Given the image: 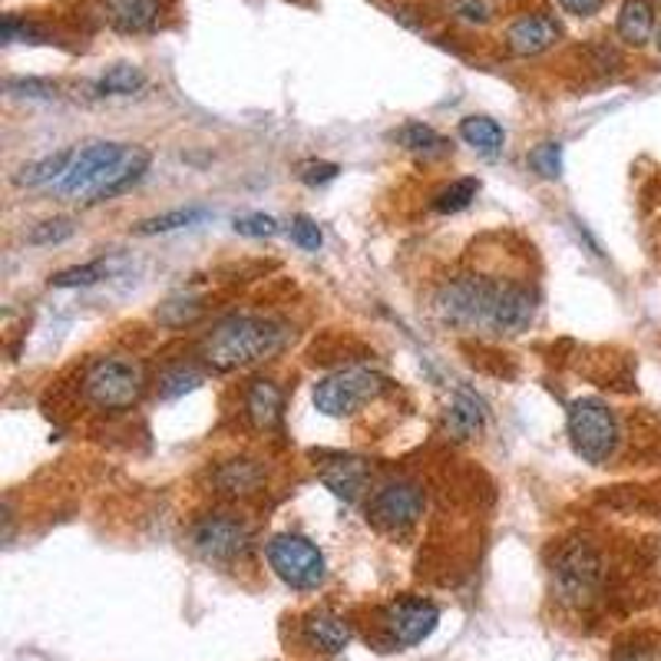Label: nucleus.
I'll return each mask as SVG.
<instances>
[{
    "label": "nucleus",
    "mask_w": 661,
    "mask_h": 661,
    "mask_svg": "<svg viewBox=\"0 0 661 661\" xmlns=\"http://www.w3.org/2000/svg\"><path fill=\"white\" fill-rule=\"evenodd\" d=\"M460 140H464L470 149H477L480 156H500L503 146H506L503 127H500L496 120H490V117H467V120L460 123Z\"/></svg>",
    "instance_id": "obj_22"
},
{
    "label": "nucleus",
    "mask_w": 661,
    "mask_h": 661,
    "mask_svg": "<svg viewBox=\"0 0 661 661\" xmlns=\"http://www.w3.org/2000/svg\"><path fill=\"white\" fill-rule=\"evenodd\" d=\"M268 563L275 569V576L298 589V592H311L327 579V563L324 553L304 536L298 532H278L268 542Z\"/></svg>",
    "instance_id": "obj_5"
},
{
    "label": "nucleus",
    "mask_w": 661,
    "mask_h": 661,
    "mask_svg": "<svg viewBox=\"0 0 661 661\" xmlns=\"http://www.w3.org/2000/svg\"><path fill=\"white\" fill-rule=\"evenodd\" d=\"M454 17L470 24V27H483L493 21V8L486 0H454Z\"/></svg>",
    "instance_id": "obj_36"
},
{
    "label": "nucleus",
    "mask_w": 661,
    "mask_h": 661,
    "mask_svg": "<svg viewBox=\"0 0 661 661\" xmlns=\"http://www.w3.org/2000/svg\"><path fill=\"white\" fill-rule=\"evenodd\" d=\"M563 37V27L553 14L545 11H536V14H522L519 21L509 24L506 31V47L516 53V57H539L545 53L549 47H556Z\"/></svg>",
    "instance_id": "obj_13"
},
{
    "label": "nucleus",
    "mask_w": 661,
    "mask_h": 661,
    "mask_svg": "<svg viewBox=\"0 0 661 661\" xmlns=\"http://www.w3.org/2000/svg\"><path fill=\"white\" fill-rule=\"evenodd\" d=\"M658 53H661V27H658Z\"/></svg>",
    "instance_id": "obj_40"
},
{
    "label": "nucleus",
    "mask_w": 661,
    "mask_h": 661,
    "mask_svg": "<svg viewBox=\"0 0 661 661\" xmlns=\"http://www.w3.org/2000/svg\"><path fill=\"white\" fill-rule=\"evenodd\" d=\"M483 426H486V400L470 387H457L450 407L444 410V433L454 440H473Z\"/></svg>",
    "instance_id": "obj_16"
},
{
    "label": "nucleus",
    "mask_w": 661,
    "mask_h": 661,
    "mask_svg": "<svg viewBox=\"0 0 661 661\" xmlns=\"http://www.w3.org/2000/svg\"><path fill=\"white\" fill-rule=\"evenodd\" d=\"M143 83H146V76H143L140 67H133V63H117V67H109V70L99 76L96 89H99L103 96H133V93L143 89Z\"/></svg>",
    "instance_id": "obj_26"
},
{
    "label": "nucleus",
    "mask_w": 661,
    "mask_h": 661,
    "mask_svg": "<svg viewBox=\"0 0 661 661\" xmlns=\"http://www.w3.org/2000/svg\"><path fill=\"white\" fill-rule=\"evenodd\" d=\"M321 483L335 493L345 503H354L364 496L368 480H371V464L364 457H351V454H327L321 470H317Z\"/></svg>",
    "instance_id": "obj_14"
},
{
    "label": "nucleus",
    "mask_w": 661,
    "mask_h": 661,
    "mask_svg": "<svg viewBox=\"0 0 661 661\" xmlns=\"http://www.w3.org/2000/svg\"><path fill=\"white\" fill-rule=\"evenodd\" d=\"M146 169H149V153H143V149L127 153L123 166H120L113 176H109L99 189H93V199H89V202H109L113 195H123L127 189H133V185L146 176Z\"/></svg>",
    "instance_id": "obj_21"
},
{
    "label": "nucleus",
    "mask_w": 661,
    "mask_h": 661,
    "mask_svg": "<svg viewBox=\"0 0 661 661\" xmlns=\"http://www.w3.org/2000/svg\"><path fill=\"white\" fill-rule=\"evenodd\" d=\"M127 159V146L120 143H89L86 149H80L70 163V169L63 172V179L57 182V192L73 195L83 189H99L109 176H113Z\"/></svg>",
    "instance_id": "obj_11"
},
{
    "label": "nucleus",
    "mask_w": 661,
    "mask_h": 661,
    "mask_svg": "<svg viewBox=\"0 0 661 661\" xmlns=\"http://www.w3.org/2000/svg\"><path fill=\"white\" fill-rule=\"evenodd\" d=\"M436 625H440V609L430 599H417V596L390 602L381 615L384 638L394 648H413L426 641L436 632Z\"/></svg>",
    "instance_id": "obj_10"
},
{
    "label": "nucleus",
    "mask_w": 661,
    "mask_h": 661,
    "mask_svg": "<svg viewBox=\"0 0 661 661\" xmlns=\"http://www.w3.org/2000/svg\"><path fill=\"white\" fill-rule=\"evenodd\" d=\"M394 140H397L407 153L423 156V159H436V156L447 153V140L440 136L433 127H426V123H407V127H400V130L394 133Z\"/></svg>",
    "instance_id": "obj_25"
},
{
    "label": "nucleus",
    "mask_w": 661,
    "mask_h": 661,
    "mask_svg": "<svg viewBox=\"0 0 661 661\" xmlns=\"http://www.w3.org/2000/svg\"><path fill=\"white\" fill-rule=\"evenodd\" d=\"M212 212L202 208V205H185V208H172V212H163V215H153L146 223L136 226V236H163V232H176V229H189V226H199L205 223Z\"/></svg>",
    "instance_id": "obj_24"
},
{
    "label": "nucleus",
    "mask_w": 661,
    "mask_h": 661,
    "mask_svg": "<svg viewBox=\"0 0 661 661\" xmlns=\"http://www.w3.org/2000/svg\"><path fill=\"white\" fill-rule=\"evenodd\" d=\"M265 480H268L265 464H259L252 457H236L212 470V486L226 500H252L265 490Z\"/></svg>",
    "instance_id": "obj_15"
},
{
    "label": "nucleus",
    "mask_w": 661,
    "mask_h": 661,
    "mask_svg": "<svg viewBox=\"0 0 661 661\" xmlns=\"http://www.w3.org/2000/svg\"><path fill=\"white\" fill-rule=\"evenodd\" d=\"M387 377L371 368H341L314 384L311 400L324 417H351L387 390Z\"/></svg>",
    "instance_id": "obj_4"
},
{
    "label": "nucleus",
    "mask_w": 661,
    "mask_h": 661,
    "mask_svg": "<svg viewBox=\"0 0 661 661\" xmlns=\"http://www.w3.org/2000/svg\"><path fill=\"white\" fill-rule=\"evenodd\" d=\"M73 149H60V153H50V156H44V159H37V163H31V166H21L17 169V176H14V182L17 185H27V189H34V185H57L60 179H63V172L70 169V163H73Z\"/></svg>",
    "instance_id": "obj_23"
},
{
    "label": "nucleus",
    "mask_w": 661,
    "mask_h": 661,
    "mask_svg": "<svg viewBox=\"0 0 661 661\" xmlns=\"http://www.w3.org/2000/svg\"><path fill=\"white\" fill-rule=\"evenodd\" d=\"M556 4H560L566 14H573V17H592V14L602 11L605 0H556Z\"/></svg>",
    "instance_id": "obj_39"
},
{
    "label": "nucleus",
    "mask_w": 661,
    "mask_h": 661,
    "mask_svg": "<svg viewBox=\"0 0 661 661\" xmlns=\"http://www.w3.org/2000/svg\"><path fill=\"white\" fill-rule=\"evenodd\" d=\"M202 381H205L202 371H195L192 364H172V368H166V371L159 374L156 390H159V397L172 400V397H182V394L195 390Z\"/></svg>",
    "instance_id": "obj_28"
},
{
    "label": "nucleus",
    "mask_w": 661,
    "mask_h": 661,
    "mask_svg": "<svg viewBox=\"0 0 661 661\" xmlns=\"http://www.w3.org/2000/svg\"><path fill=\"white\" fill-rule=\"evenodd\" d=\"M99 278H106V262H86V265L57 272L50 278V288H86V285H96Z\"/></svg>",
    "instance_id": "obj_29"
},
{
    "label": "nucleus",
    "mask_w": 661,
    "mask_h": 661,
    "mask_svg": "<svg viewBox=\"0 0 661 661\" xmlns=\"http://www.w3.org/2000/svg\"><path fill=\"white\" fill-rule=\"evenodd\" d=\"M500 278L457 275L436 295V314L454 327H486Z\"/></svg>",
    "instance_id": "obj_6"
},
{
    "label": "nucleus",
    "mask_w": 661,
    "mask_h": 661,
    "mask_svg": "<svg viewBox=\"0 0 661 661\" xmlns=\"http://www.w3.org/2000/svg\"><path fill=\"white\" fill-rule=\"evenodd\" d=\"M477 192H480V182H477L473 176L457 179V182L444 185V189H440V192L433 195V212H440V215L464 212V208L477 199Z\"/></svg>",
    "instance_id": "obj_27"
},
{
    "label": "nucleus",
    "mask_w": 661,
    "mask_h": 661,
    "mask_svg": "<svg viewBox=\"0 0 661 661\" xmlns=\"http://www.w3.org/2000/svg\"><path fill=\"white\" fill-rule=\"evenodd\" d=\"M291 242L298 249H304V252H317L321 249L324 236H321V229H317V223H314L311 215H295L291 218Z\"/></svg>",
    "instance_id": "obj_34"
},
{
    "label": "nucleus",
    "mask_w": 661,
    "mask_h": 661,
    "mask_svg": "<svg viewBox=\"0 0 661 661\" xmlns=\"http://www.w3.org/2000/svg\"><path fill=\"white\" fill-rule=\"evenodd\" d=\"M529 166L542 176V179H560L563 176V146L560 143H539L529 153Z\"/></svg>",
    "instance_id": "obj_31"
},
{
    "label": "nucleus",
    "mask_w": 661,
    "mask_h": 661,
    "mask_svg": "<svg viewBox=\"0 0 661 661\" xmlns=\"http://www.w3.org/2000/svg\"><path fill=\"white\" fill-rule=\"evenodd\" d=\"M618 37L628 47H645L654 34V4L651 0H625L618 21H615Z\"/></svg>",
    "instance_id": "obj_20"
},
{
    "label": "nucleus",
    "mask_w": 661,
    "mask_h": 661,
    "mask_svg": "<svg viewBox=\"0 0 661 661\" xmlns=\"http://www.w3.org/2000/svg\"><path fill=\"white\" fill-rule=\"evenodd\" d=\"M159 0H106V17L120 34H146L159 24Z\"/></svg>",
    "instance_id": "obj_19"
},
{
    "label": "nucleus",
    "mask_w": 661,
    "mask_h": 661,
    "mask_svg": "<svg viewBox=\"0 0 661 661\" xmlns=\"http://www.w3.org/2000/svg\"><path fill=\"white\" fill-rule=\"evenodd\" d=\"M189 542L208 563H232L252 549V529L232 513H205L192 522Z\"/></svg>",
    "instance_id": "obj_8"
},
{
    "label": "nucleus",
    "mask_w": 661,
    "mask_h": 661,
    "mask_svg": "<svg viewBox=\"0 0 661 661\" xmlns=\"http://www.w3.org/2000/svg\"><path fill=\"white\" fill-rule=\"evenodd\" d=\"M83 394L99 410H127L143 394V371L136 361L99 358L83 377Z\"/></svg>",
    "instance_id": "obj_7"
},
{
    "label": "nucleus",
    "mask_w": 661,
    "mask_h": 661,
    "mask_svg": "<svg viewBox=\"0 0 661 661\" xmlns=\"http://www.w3.org/2000/svg\"><path fill=\"white\" fill-rule=\"evenodd\" d=\"M605 582V566L599 549L589 539H569L560 545L553 560V592L563 605L586 609L596 602L599 589Z\"/></svg>",
    "instance_id": "obj_2"
},
{
    "label": "nucleus",
    "mask_w": 661,
    "mask_h": 661,
    "mask_svg": "<svg viewBox=\"0 0 661 661\" xmlns=\"http://www.w3.org/2000/svg\"><path fill=\"white\" fill-rule=\"evenodd\" d=\"M199 314H202V304H199L195 298H176V301H166V304H163L159 321L169 324V327H182V324H192Z\"/></svg>",
    "instance_id": "obj_33"
},
{
    "label": "nucleus",
    "mask_w": 661,
    "mask_h": 661,
    "mask_svg": "<svg viewBox=\"0 0 661 661\" xmlns=\"http://www.w3.org/2000/svg\"><path fill=\"white\" fill-rule=\"evenodd\" d=\"M338 166L335 163H324V159H308V163H301L298 166V179L304 182V185H324V182H330V179H338Z\"/></svg>",
    "instance_id": "obj_38"
},
{
    "label": "nucleus",
    "mask_w": 661,
    "mask_h": 661,
    "mask_svg": "<svg viewBox=\"0 0 661 661\" xmlns=\"http://www.w3.org/2000/svg\"><path fill=\"white\" fill-rule=\"evenodd\" d=\"M8 93L31 96V99H50V96H57V86L50 80H37V76H14V80H8Z\"/></svg>",
    "instance_id": "obj_37"
},
{
    "label": "nucleus",
    "mask_w": 661,
    "mask_h": 661,
    "mask_svg": "<svg viewBox=\"0 0 661 661\" xmlns=\"http://www.w3.org/2000/svg\"><path fill=\"white\" fill-rule=\"evenodd\" d=\"M426 496L413 480H390L368 500V519L384 532H404L423 516Z\"/></svg>",
    "instance_id": "obj_9"
},
{
    "label": "nucleus",
    "mask_w": 661,
    "mask_h": 661,
    "mask_svg": "<svg viewBox=\"0 0 661 661\" xmlns=\"http://www.w3.org/2000/svg\"><path fill=\"white\" fill-rule=\"evenodd\" d=\"M0 31H4V40L8 44H37L40 37H44V31L37 27V24H31V21H24V17H17V14H8L4 17V24H0Z\"/></svg>",
    "instance_id": "obj_35"
},
{
    "label": "nucleus",
    "mask_w": 661,
    "mask_h": 661,
    "mask_svg": "<svg viewBox=\"0 0 661 661\" xmlns=\"http://www.w3.org/2000/svg\"><path fill=\"white\" fill-rule=\"evenodd\" d=\"M245 413L255 430H275L285 417V394L275 381L255 377L245 390Z\"/></svg>",
    "instance_id": "obj_17"
},
{
    "label": "nucleus",
    "mask_w": 661,
    "mask_h": 661,
    "mask_svg": "<svg viewBox=\"0 0 661 661\" xmlns=\"http://www.w3.org/2000/svg\"><path fill=\"white\" fill-rule=\"evenodd\" d=\"M281 345H285L281 324L259 314H232L208 330L202 354L215 371H239L272 358Z\"/></svg>",
    "instance_id": "obj_1"
},
{
    "label": "nucleus",
    "mask_w": 661,
    "mask_h": 661,
    "mask_svg": "<svg viewBox=\"0 0 661 661\" xmlns=\"http://www.w3.org/2000/svg\"><path fill=\"white\" fill-rule=\"evenodd\" d=\"M566 423H569V440H573L576 457H582L592 467H602L615 457L622 430H618L615 410L605 400H599V397L573 400Z\"/></svg>",
    "instance_id": "obj_3"
},
{
    "label": "nucleus",
    "mask_w": 661,
    "mask_h": 661,
    "mask_svg": "<svg viewBox=\"0 0 661 661\" xmlns=\"http://www.w3.org/2000/svg\"><path fill=\"white\" fill-rule=\"evenodd\" d=\"M236 232L245 236V239H272L281 232L278 218L275 215H265V212H249L242 218H236Z\"/></svg>",
    "instance_id": "obj_32"
},
{
    "label": "nucleus",
    "mask_w": 661,
    "mask_h": 661,
    "mask_svg": "<svg viewBox=\"0 0 661 661\" xmlns=\"http://www.w3.org/2000/svg\"><path fill=\"white\" fill-rule=\"evenodd\" d=\"M301 628H304L308 645L324 654H338L351 645V625L335 612H311Z\"/></svg>",
    "instance_id": "obj_18"
},
{
    "label": "nucleus",
    "mask_w": 661,
    "mask_h": 661,
    "mask_svg": "<svg viewBox=\"0 0 661 661\" xmlns=\"http://www.w3.org/2000/svg\"><path fill=\"white\" fill-rule=\"evenodd\" d=\"M73 232H76L73 218L57 215V218H47V223L34 226V229L27 232V242H31V245H57V242H67Z\"/></svg>",
    "instance_id": "obj_30"
},
{
    "label": "nucleus",
    "mask_w": 661,
    "mask_h": 661,
    "mask_svg": "<svg viewBox=\"0 0 661 661\" xmlns=\"http://www.w3.org/2000/svg\"><path fill=\"white\" fill-rule=\"evenodd\" d=\"M532 317H536V291L522 281L500 278L486 327L500 330V335H519V330L532 324Z\"/></svg>",
    "instance_id": "obj_12"
}]
</instances>
